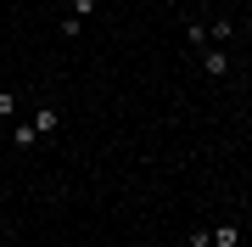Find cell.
<instances>
[{
  "mask_svg": "<svg viewBox=\"0 0 252 247\" xmlns=\"http://www.w3.org/2000/svg\"><path fill=\"white\" fill-rule=\"evenodd\" d=\"M95 6H101V0H73L67 17H62V34H84V23L95 17Z\"/></svg>",
  "mask_w": 252,
  "mask_h": 247,
  "instance_id": "obj_1",
  "label": "cell"
},
{
  "mask_svg": "<svg viewBox=\"0 0 252 247\" xmlns=\"http://www.w3.org/2000/svg\"><path fill=\"white\" fill-rule=\"evenodd\" d=\"M34 129H39V141H56V135H62V112H56L51 101H39V107H34Z\"/></svg>",
  "mask_w": 252,
  "mask_h": 247,
  "instance_id": "obj_2",
  "label": "cell"
},
{
  "mask_svg": "<svg viewBox=\"0 0 252 247\" xmlns=\"http://www.w3.org/2000/svg\"><path fill=\"white\" fill-rule=\"evenodd\" d=\"M202 73H207V79H230V51H224V45H207V51H202Z\"/></svg>",
  "mask_w": 252,
  "mask_h": 247,
  "instance_id": "obj_3",
  "label": "cell"
},
{
  "mask_svg": "<svg viewBox=\"0 0 252 247\" xmlns=\"http://www.w3.org/2000/svg\"><path fill=\"white\" fill-rule=\"evenodd\" d=\"M11 146H17V152H34V146H39V129H34V118H28V124H11Z\"/></svg>",
  "mask_w": 252,
  "mask_h": 247,
  "instance_id": "obj_4",
  "label": "cell"
},
{
  "mask_svg": "<svg viewBox=\"0 0 252 247\" xmlns=\"http://www.w3.org/2000/svg\"><path fill=\"white\" fill-rule=\"evenodd\" d=\"M213 247H241V219H224V225H213Z\"/></svg>",
  "mask_w": 252,
  "mask_h": 247,
  "instance_id": "obj_5",
  "label": "cell"
},
{
  "mask_svg": "<svg viewBox=\"0 0 252 247\" xmlns=\"http://www.w3.org/2000/svg\"><path fill=\"white\" fill-rule=\"evenodd\" d=\"M185 45H190V51H207V45H213V34H207V23H196V17L185 23Z\"/></svg>",
  "mask_w": 252,
  "mask_h": 247,
  "instance_id": "obj_6",
  "label": "cell"
},
{
  "mask_svg": "<svg viewBox=\"0 0 252 247\" xmlns=\"http://www.w3.org/2000/svg\"><path fill=\"white\" fill-rule=\"evenodd\" d=\"M17 107H23L17 90H0V124H17Z\"/></svg>",
  "mask_w": 252,
  "mask_h": 247,
  "instance_id": "obj_7",
  "label": "cell"
},
{
  "mask_svg": "<svg viewBox=\"0 0 252 247\" xmlns=\"http://www.w3.org/2000/svg\"><path fill=\"white\" fill-rule=\"evenodd\" d=\"M190 247H213V230H207V225H196V230H190Z\"/></svg>",
  "mask_w": 252,
  "mask_h": 247,
  "instance_id": "obj_8",
  "label": "cell"
},
{
  "mask_svg": "<svg viewBox=\"0 0 252 247\" xmlns=\"http://www.w3.org/2000/svg\"><path fill=\"white\" fill-rule=\"evenodd\" d=\"M6 230H11V219H6V213H0V242H6Z\"/></svg>",
  "mask_w": 252,
  "mask_h": 247,
  "instance_id": "obj_9",
  "label": "cell"
}]
</instances>
